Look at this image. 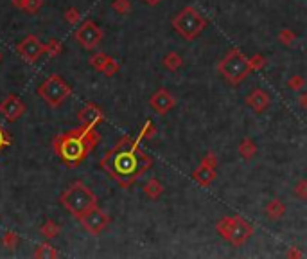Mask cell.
Returning <instances> with one entry per match:
<instances>
[{"label": "cell", "instance_id": "obj_1", "mask_svg": "<svg viewBox=\"0 0 307 259\" xmlns=\"http://www.w3.org/2000/svg\"><path fill=\"white\" fill-rule=\"evenodd\" d=\"M138 142V139L124 135L99 160V166L110 175V178L124 189L131 187L153 166V159L142 151Z\"/></svg>", "mask_w": 307, "mask_h": 259}, {"label": "cell", "instance_id": "obj_2", "mask_svg": "<svg viewBox=\"0 0 307 259\" xmlns=\"http://www.w3.org/2000/svg\"><path fill=\"white\" fill-rule=\"evenodd\" d=\"M99 142L101 135L97 128L79 125L78 128L56 135L52 139V151L65 166L74 169L88 159V155L96 149Z\"/></svg>", "mask_w": 307, "mask_h": 259}, {"label": "cell", "instance_id": "obj_3", "mask_svg": "<svg viewBox=\"0 0 307 259\" xmlns=\"http://www.w3.org/2000/svg\"><path fill=\"white\" fill-rule=\"evenodd\" d=\"M60 203L67 213H70L76 220H79L83 214L97 207V196L85 182L76 180L60 195Z\"/></svg>", "mask_w": 307, "mask_h": 259}, {"label": "cell", "instance_id": "obj_4", "mask_svg": "<svg viewBox=\"0 0 307 259\" xmlns=\"http://www.w3.org/2000/svg\"><path fill=\"white\" fill-rule=\"evenodd\" d=\"M218 72L230 83V85H239L250 76L251 63L250 58H246L239 49H230L223 56V60L218 63Z\"/></svg>", "mask_w": 307, "mask_h": 259}, {"label": "cell", "instance_id": "obj_5", "mask_svg": "<svg viewBox=\"0 0 307 259\" xmlns=\"http://www.w3.org/2000/svg\"><path fill=\"white\" fill-rule=\"evenodd\" d=\"M173 27L182 38L191 42L203 32V29L207 27V20L196 7L187 6L173 18Z\"/></svg>", "mask_w": 307, "mask_h": 259}, {"label": "cell", "instance_id": "obj_6", "mask_svg": "<svg viewBox=\"0 0 307 259\" xmlns=\"http://www.w3.org/2000/svg\"><path fill=\"white\" fill-rule=\"evenodd\" d=\"M36 94H38V97H42L50 108H58L63 105V101L67 99V97H70L72 89L70 85H67V81H65L61 76L50 74L49 78L36 89Z\"/></svg>", "mask_w": 307, "mask_h": 259}, {"label": "cell", "instance_id": "obj_7", "mask_svg": "<svg viewBox=\"0 0 307 259\" xmlns=\"http://www.w3.org/2000/svg\"><path fill=\"white\" fill-rule=\"evenodd\" d=\"M74 40L86 50H94L102 40V29L96 22L85 20L79 24V27L74 31Z\"/></svg>", "mask_w": 307, "mask_h": 259}, {"label": "cell", "instance_id": "obj_8", "mask_svg": "<svg viewBox=\"0 0 307 259\" xmlns=\"http://www.w3.org/2000/svg\"><path fill=\"white\" fill-rule=\"evenodd\" d=\"M78 221L81 223V227L85 229L90 236H97L108 227L112 218H110L102 209H99V205H97V207H94V209H90L86 214H83Z\"/></svg>", "mask_w": 307, "mask_h": 259}, {"label": "cell", "instance_id": "obj_9", "mask_svg": "<svg viewBox=\"0 0 307 259\" xmlns=\"http://www.w3.org/2000/svg\"><path fill=\"white\" fill-rule=\"evenodd\" d=\"M43 47H45V43L40 42L38 36L29 34L16 45V53L20 54L25 61L34 63V61H38L40 58H42V54H45V49H43Z\"/></svg>", "mask_w": 307, "mask_h": 259}, {"label": "cell", "instance_id": "obj_10", "mask_svg": "<svg viewBox=\"0 0 307 259\" xmlns=\"http://www.w3.org/2000/svg\"><path fill=\"white\" fill-rule=\"evenodd\" d=\"M0 114L9 123H14L25 114V103L16 94H7V96L0 101Z\"/></svg>", "mask_w": 307, "mask_h": 259}, {"label": "cell", "instance_id": "obj_11", "mask_svg": "<svg viewBox=\"0 0 307 259\" xmlns=\"http://www.w3.org/2000/svg\"><path fill=\"white\" fill-rule=\"evenodd\" d=\"M78 121H79V125H83V126L97 128V126L104 121V112H102L96 103H86L85 107L78 112Z\"/></svg>", "mask_w": 307, "mask_h": 259}, {"label": "cell", "instance_id": "obj_12", "mask_svg": "<svg viewBox=\"0 0 307 259\" xmlns=\"http://www.w3.org/2000/svg\"><path fill=\"white\" fill-rule=\"evenodd\" d=\"M251 234H254V227L250 223H246L241 216L233 218L232 231H230V238H228V241L233 247H241Z\"/></svg>", "mask_w": 307, "mask_h": 259}, {"label": "cell", "instance_id": "obj_13", "mask_svg": "<svg viewBox=\"0 0 307 259\" xmlns=\"http://www.w3.org/2000/svg\"><path fill=\"white\" fill-rule=\"evenodd\" d=\"M149 105H151V108L156 112V114L166 115V114H169V112L174 108V105H176V99H174V97L171 96V94L167 92L166 89H158L151 96V99H149Z\"/></svg>", "mask_w": 307, "mask_h": 259}, {"label": "cell", "instance_id": "obj_14", "mask_svg": "<svg viewBox=\"0 0 307 259\" xmlns=\"http://www.w3.org/2000/svg\"><path fill=\"white\" fill-rule=\"evenodd\" d=\"M269 103H272V97L262 89H255L254 92H250L246 96V105L254 112H257V114H262V112L269 107Z\"/></svg>", "mask_w": 307, "mask_h": 259}, {"label": "cell", "instance_id": "obj_15", "mask_svg": "<svg viewBox=\"0 0 307 259\" xmlns=\"http://www.w3.org/2000/svg\"><path fill=\"white\" fill-rule=\"evenodd\" d=\"M192 178H194L196 182H198L200 185H203V187H207V185H210L212 182H214L215 178V169L210 166H207V164L202 162V166L198 167V169L192 173Z\"/></svg>", "mask_w": 307, "mask_h": 259}, {"label": "cell", "instance_id": "obj_16", "mask_svg": "<svg viewBox=\"0 0 307 259\" xmlns=\"http://www.w3.org/2000/svg\"><path fill=\"white\" fill-rule=\"evenodd\" d=\"M32 256L36 259H56L60 256V252H58L56 247H52L50 243H40L34 249V252H32Z\"/></svg>", "mask_w": 307, "mask_h": 259}, {"label": "cell", "instance_id": "obj_17", "mask_svg": "<svg viewBox=\"0 0 307 259\" xmlns=\"http://www.w3.org/2000/svg\"><path fill=\"white\" fill-rule=\"evenodd\" d=\"M264 213L269 216V220H280V218L286 214V205H284L280 200H272V202L266 205V209H264Z\"/></svg>", "mask_w": 307, "mask_h": 259}, {"label": "cell", "instance_id": "obj_18", "mask_svg": "<svg viewBox=\"0 0 307 259\" xmlns=\"http://www.w3.org/2000/svg\"><path fill=\"white\" fill-rule=\"evenodd\" d=\"M144 193L151 200H156L164 193V185L160 184V180H156V178H149V180L146 182V185H144Z\"/></svg>", "mask_w": 307, "mask_h": 259}, {"label": "cell", "instance_id": "obj_19", "mask_svg": "<svg viewBox=\"0 0 307 259\" xmlns=\"http://www.w3.org/2000/svg\"><path fill=\"white\" fill-rule=\"evenodd\" d=\"M40 232H42L43 236H45L47 239H54V238H58L60 236V232H61V227L56 223L54 220H45V223L42 225V229H40Z\"/></svg>", "mask_w": 307, "mask_h": 259}, {"label": "cell", "instance_id": "obj_20", "mask_svg": "<svg viewBox=\"0 0 307 259\" xmlns=\"http://www.w3.org/2000/svg\"><path fill=\"white\" fill-rule=\"evenodd\" d=\"M182 63H184V60H182V56L178 53H167L162 60V65L166 68H169V71H178L182 67Z\"/></svg>", "mask_w": 307, "mask_h": 259}, {"label": "cell", "instance_id": "obj_21", "mask_svg": "<svg viewBox=\"0 0 307 259\" xmlns=\"http://www.w3.org/2000/svg\"><path fill=\"white\" fill-rule=\"evenodd\" d=\"M255 153H257V146H255V142L251 141V139H244L239 144V155L243 157V159L250 160Z\"/></svg>", "mask_w": 307, "mask_h": 259}, {"label": "cell", "instance_id": "obj_22", "mask_svg": "<svg viewBox=\"0 0 307 259\" xmlns=\"http://www.w3.org/2000/svg\"><path fill=\"white\" fill-rule=\"evenodd\" d=\"M232 223H233V218H230V216L221 218V220L215 223V231H218V234L221 236V238L228 239L230 238V231H232Z\"/></svg>", "mask_w": 307, "mask_h": 259}, {"label": "cell", "instance_id": "obj_23", "mask_svg": "<svg viewBox=\"0 0 307 259\" xmlns=\"http://www.w3.org/2000/svg\"><path fill=\"white\" fill-rule=\"evenodd\" d=\"M45 54H49L50 58H56V56H60L61 53H63V45H61V42L60 40H56V38H50L49 42L45 43Z\"/></svg>", "mask_w": 307, "mask_h": 259}, {"label": "cell", "instance_id": "obj_24", "mask_svg": "<svg viewBox=\"0 0 307 259\" xmlns=\"http://www.w3.org/2000/svg\"><path fill=\"white\" fill-rule=\"evenodd\" d=\"M18 243H20V236H18L16 232H13V231L4 232L2 247H6L7 250H13V249H16V247H18Z\"/></svg>", "mask_w": 307, "mask_h": 259}, {"label": "cell", "instance_id": "obj_25", "mask_svg": "<svg viewBox=\"0 0 307 259\" xmlns=\"http://www.w3.org/2000/svg\"><path fill=\"white\" fill-rule=\"evenodd\" d=\"M119 71H120V65H119V61H117V60H113L112 56H108V60H106V63L102 65V68H101V72L106 76V78H112V76H115Z\"/></svg>", "mask_w": 307, "mask_h": 259}, {"label": "cell", "instance_id": "obj_26", "mask_svg": "<svg viewBox=\"0 0 307 259\" xmlns=\"http://www.w3.org/2000/svg\"><path fill=\"white\" fill-rule=\"evenodd\" d=\"M106 60H108V54H104V53H94L92 56H90L88 63L92 65V68H96V71L101 72V68H102V65L106 63Z\"/></svg>", "mask_w": 307, "mask_h": 259}, {"label": "cell", "instance_id": "obj_27", "mask_svg": "<svg viewBox=\"0 0 307 259\" xmlns=\"http://www.w3.org/2000/svg\"><path fill=\"white\" fill-rule=\"evenodd\" d=\"M112 9L119 14H128L131 11V0H113Z\"/></svg>", "mask_w": 307, "mask_h": 259}, {"label": "cell", "instance_id": "obj_28", "mask_svg": "<svg viewBox=\"0 0 307 259\" xmlns=\"http://www.w3.org/2000/svg\"><path fill=\"white\" fill-rule=\"evenodd\" d=\"M155 133H156V128H155V125H153L151 121H146L144 123V126L140 128V131H138V141H142V139H153L155 137Z\"/></svg>", "mask_w": 307, "mask_h": 259}, {"label": "cell", "instance_id": "obj_29", "mask_svg": "<svg viewBox=\"0 0 307 259\" xmlns=\"http://www.w3.org/2000/svg\"><path fill=\"white\" fill-rule=\"evenodd\" d=\"M65 22L70 25H76L81 22V13H79L78 7H68V9L65 11Z\"/></svg>", "mask_w": 307, "mask_h": 259}, {"label": "cell", "instance_id": "obj_30", "mask_svg": "<svg viewBox=\"0 0 307 259\" xmlns=\"http://www.w3.org/2000/svg\"><path fill=\"white\" fill-rule=\"evenodd\" d=\"M42 7H43V0H25L24 9L22 11H25V13H29V14H34V13H38Z\"/></svg>", "mask_w": 307, "mask_h": 259}, {"label": "cell", "instance_id": "obj_31", "mask_svg": "<svg viewBox=\"0 0 307 259\" xmlns=\"http://www.w3.org/2000/svg\"><path fill=\"white\" fill-rule=\"evenodd\" d=\"M295 40H297V36H295V32L290 31V29H282V31L279 32V42L284 43V45L291 47Z\"/></svg>", "mask_w": 307, "mask_h": 259}, {"label": "cell", "instance_id": "obj_32", "mask_svg": "<svg viewBox=\"0 0 307 259\" xmlns=\"http://www.w3.org/2000/svg\"><path fill=\"white\" fill-rule=\"evenodd\" d=\"M11 142H13V137H11V133L4 128L2 125H0V153L4 151V149L7 148V146H11Z\"/></svg>", "mask_w": 307, "mask_h": 259}, {"label": "cell", "instance_id": "obj_33", "mask_svg": "<svg viewBox=\"0 0 307 259\" xmlns=\"http://www.w3.org/2000/svg\"><path fill=\"white\" fill-rule=\"evenodd\" d=\"M251 63V71H261V68L266 67V58L262 54H255V56L250 58Z\"/></svg>", "mask_w": 307, "mask_h": 259}, {"label": "cell", "instance_id": "obj_34", "mask_svg": "<svg viewBox=\"0 0 307 259\" xmlns=\"http://www.w3.org/2000/svg\"><path fill=\"white\" fill-rule=\"evenodd\" d=\"M287 87L291 90H302L305 87V79L302 76H293L291 79H287Z\"/></svg>", "mask_w": 307, "mask_h": 259}, {"label": "cell", "instance_id": "obj_35", "mask_svg": "<svg viewBox=\"0 0 307 259\" xmlns=\"http://www.w3.org/2000/svg\"><path fill=\"white\" fill-rule=\"evenodd\" d=\"M295 195L300 200H307V180H298L295 185Z\"/></svg>", "mask_w": 307, "mask_h": 259}, {"label": "cell", "instance_id": "obj_36", "mask_svg": "<svg viewBox=\"0 0 307 259\" xmlns=\"http://www.w3.org/2000/svg\"><path fill=\"white\" fill-rule=\"evenodd\" d=\"M203 164H207V166H210V167H215L218 166V159H215V155L214 153H207V157L203 159Z\"/></svg>", "mask_w": 307, "mask_h": 259}, {"label": "cell", "instance_id": "obj_37", "mask_svg": "<svg viewBox=\"0 0 307 259\" xmlns=\"http://www.w3.org/2000/svg\"><path fill=\"white\" fill-rule=\"evenodd\" d=\"M298 105H300L304 110H307V92H304L300 97H298Z\"/></svg>", "mask_w": 307, "mask_h": 259}, {"label": "cell", "instance_id": "obj_38", "mask_svg": "<svg viewBox=\"0 0 307 259\" xmlns=\"http://www.w3.org/2000/svg\"><path fill=\"white\" fill-rule=\"evenodd\" d=\"M24 2L25 0H11V6L16 7V9H24Z\"/></svg>", "mask_w": 307, "mask_h": 259}, {"label": "cell", "instance_id": "obj_39", "mask_svg": "<svg viewBox=\"0 0 307 259\" xmlns=\"http://www.w3.org/2000/svg\"><path fill=\"white\" fill-rule=\"evenodd\" d=\"M287 257H302V254L298 252L297 249H291L290 252H287Z\"/></svg>", "mask_w": 307, "mask_h": 259}, {"label": "cell", "instance_id": "obj_40", "mask_svg": "<svg viewBox=\"0 0 307 259\" xmlns=\"http://www.w3.org/2000/svg\"><path fill=\"white\" fill-rule=\"evenodd\" d=\"M146 4H148V6H158L160 2H162V0H144Z\"/></svg>", "mask_w": 307, "mask_h": 259}, {"label": "cell", "instance_id": "obj_41", "mask_svg": "<svg viewBox=\"0 0 307 259\" xmlns=\"http://www.w3.org/2000/svg\"><path fill=\"white\" fill-rule=\"evenodd\" d=\"M0 61H2V50H0Z\"/></svg>", "mask_w": 307, "mask_h": 259}]
</instances>
